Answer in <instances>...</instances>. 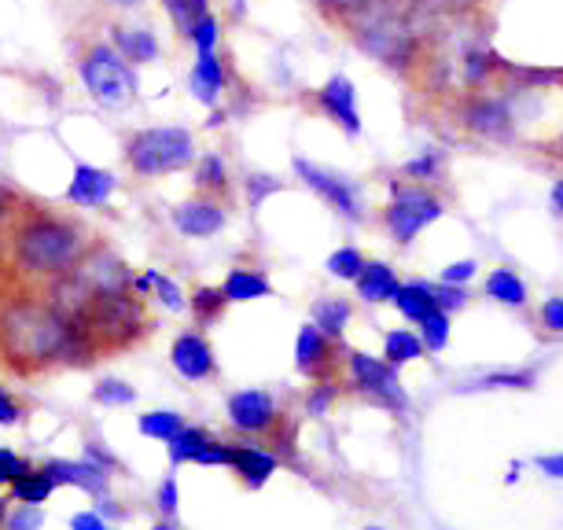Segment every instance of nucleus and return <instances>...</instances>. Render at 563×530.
I'll use <instances>...</instances> for the list:
<instances>
[{
  "label": "nucleus",
  "instance_id": "1",
  "mask_svg": "<svg viewBox=\"0 0 563 530\" xmlns=\"http://www.w3.org/2000/svg\"><path fill=\"white\" fill-rule=\"evenodd\" d=\"M0 365L19 376L45 373L48 365H85L70 317L48 295L0 299Z\"/></svg>",
  "mask_w": 563,
  "mask_h": 530
},
{
  "label": "nucleus",
  "instance_id": "2",
  "mask_svg": "<svg viewBox=\"0 0 563 530\" xmlns=\"http://www.w3.org/2000/svg\"><path fill=\"white\" fill-rule=\"evenodd\" d=\"M12 225V262L19 273L34 280H56L81 258V229L67 218L41 210H15Z\"/></svg>",
  "mask_w": 563,
  "mask_h": 530
},
{
  "label": "nucleus",
  "instance_id": "3",
  "mask_svg": "<svg viewBox=\"0 0 563 530\" xmlns=\"http://www.w3.org/2000/svg\"><path fill=\"white\" fill-rule=\"evenodd\" d=\"M125 163L141 177H163L196 163V141L188 130L177 125H158V130H141L125 144Z\"/></svg>",
  "mask_w": 563,
  "mask_h": 530
},
{
  "label": "nucleus",
  "instance_id": "4",
  "mask_svg": "<svg viewBox=\"0 0 563 530\" xmlns=\"http://www.w3.org/2000/svg\"><path fill=\"white\" fill-rule=\"evenodd\" d=\"M78 70H81L85 89L100 103H108V108H125V103L136 100V78L119 48L89 45L78 63Z\"/></svg>",
  "mask_w": 563,
  "mask_h": 530
},
{
  "label": "nucleus",
  "instance_id": "5",
  "mask_svg": "<svg viewBox=\"0 0 563 530\" xmlns=\"http://www.w3.org/2000/svg\"><path fill=\"white\" fill-rule=\"evenodd\" d=\"M434 218H442V203L423 192V188H406V192H398L395 203L387 210V225L395 232L398 243H409L423 225H431Z\"/></svg>",
  "mask_w": 563,
  "mask_h": 530
},
{
  "label": "nucleus",
  "instance_id": "6",
  "mask_svg": "<svg viewBox=\"0 0 563 530\" xmlns=\"http://www.w3.org/2000/svg\"><path fill=\"white\" fill-rule=\"evenodd\" d=\"M350 373H354V384L365 390V395L387 401V406H395V409L406 406L398 365L379 362V357H368V354H361V350H354V354H350Z\"/></svg>",
  "mask_w": 563,
  "mask_h": 530
},
{
  "label": "nucleus",
  "instance_id": "7",
  "mask_svg": "<svg viewBox=\"0 0 563 530\" xmlns=\"http://www.w3.org/2000/svg\"><path fill=\"white\" fill-rule=\"evenodd\" d=\"M174 225L180 236H192V240H207L214 236V232L225 225V210L214 196L199 192L196 199H188V203H180L174 210Z\"/></svg>",
  "mask_w": 563,
  "mask_h": 530
},
{
  "label": "nucleus",
  "instance_id": "8",
  "mask_svg": "<svg viewBox=\"0 0 563 530\" xmlns=\"http://www.w3.org/2000/svg\"><path fill=\"white\" fill-rule=\"evenodd\" d=\"M229 423L247 434L269 431L276 423V401L265 390H240L229 398Z\"/></svg>",
  "mask_w": 563,
  "mask_h": 530
},
{
  "label": "nucleus",
  "instance_id": "9",
  "mask_svg": "<svg viewBox=\"0 0 563 530\" xmlns=\"http://www.w3.org/2000/svg\"><path fill=\"white\" fill-rule=\"evenodd\" d=\"M169 362L185 379H210L214 376V350L199 332H185L174 339V350H169Z\"/></svg>",
  "mask_w": 563,
  "mask_h": 530
},
{
  "label": "nucleus",
  "instance_id": "10",
  "mask_svg": "<svg viewBox=\"0 0 563 530\" xmlns=\"http://www.w3.org/2000/svg\"><path fill=\"white\" fill-rule=\"evenodd\" d=\"M295 174L302 177L306 185L313 188V192H321L328 203H332L335 210H343L346 218H357L361 210H357V196H354V188H350L343 177H335V174H328V169L321 166H313V163H306V158H295Z\"/></svg>",
  "mask_w": 563,
  "mask_h": 530
},
{
  "label": "nucleus",
  "instance_id": "11",
  "mask_svg": "<svg viewBox=\"0 0 563 530\" xmlns=\"http://www.w3.org/2000/svg\"><path fill=\"white\" fill-rule=\"evenodd\" d=\"M114 192V174L100 166H78L74 181L67 188V199L74 207H103Z\"/></svg>",
  "mask_w": 563,
  "mask_h": 530
},
{
  "label": "nucleus",
  "instance_id": "12",
  "mask_svg": "<svg viewBox=\"0 0 563 530\" xmlns=\"http://www.w3.org/2000/svg\"><path fill=\"white\" fill-rule=\"evenodd\" d=\"M48 479L56 486H78V490H89V494H100L108 486V472L92 461H48L45 464Z\"/></svg>",
  "mask_w": 563,
  "mask_h": 530
},
{
  "label": "nucleus",
  "instance_id": "13",
  "mask_svg": "<svg viewBox=\"0 0 563 530\" xmlns=\"http://www.w3.org/2000/svg\"><path fill=\"white\" fill-rule=\"evenodd\" d=\"M321 108L324 114H332V119L343 125L346 133H357L361 130V119H357V97H354V85L346 78H332L321 89Z\"/></svg>",
  "mask_w": 563,
  "mask_h": 530
},
{
  "label": "nucleus",
  "instance_id": "14",
  "mask_svg": "<svg viewBox=\"0 0 563 530\" xmlns=\"http://www.w3.org/2000/svg\"><path fill=\"white\" fill-rule=\"evenodd\" d=\"M229 450H232L229 468H236V475L251 486V490H258V486L276 472V457H273V453H265L258 446H229Z\"/></svg>",
  "mask_w": 563,
  "mask_h": 530
},
{
  "label": "nucleus",
  "instance_id": "15",
  "mask_svg": "<svg viewBox=\"0 0 563 530\" xmlns=\"http://www.w3.org/2000/svg\"><path fill=\"white\" fill-rule=\"evenodd\" d=\"M188 85H192L196 100H203V103H218L221 89H225V70H221L218 52H203V56H199L196 70L188 74Z\"/></svg>",
  "mask_w": 563,
  "mask_h": 530
},
{
  "label": "nucleus",
  "instance_id": "16",
  "mask_svg": "<svg viewBox=\"0 0 563 530\" xmlns=\"http://www.w3.org/2000/svg\"><path fill=\"white\" fill-rule=\"evenodd\" d=\"M357 291H361V299H368V302L395 299V291H398L395 269L384 265V262H365V265H361V273H357Z\"/></svg>",
  "mask_w": 563,
  "mask_h": 530
},
{
  "label": "nucleus",
  "instance_id": "17",
  "mask_svg": "<svg viewBox=\"0 0 563 530\" xmlns=\"http://www.w3.org/2000/svg\"><path fill=\"white\" fill-rule=\"evenodd\" d=\"M295 357L306 376H317L328 362V335L317 324H302L299 343H295Z\"/></svg>",
  "mask_w": 563,
  "mask_h": 530
},
{
  "label": "nucleus",
  "instance_id": "18",
  "mask_svg": "<svg viewBox=\"0 0 563 530\" xmlns=\"http://www.w3.org/2000/svg\"><path fill=\"white\" fill-rule=\"evenodd\" d=\"M221 291H225L229 302H251V299H265V295H269V280L254 269H232L225 284H221Z\"/></svg>",
  "mask_w": 563,
  "mask_h": 530
},
{
  "label": "nucleus",
  "instance_id": "19",
  "mask_svg": "<svg viewBox=\"0 0 563 530\" xmlns=\"http://www.w3.org/2000/svg\"><path fill=\"white\" fill-rule=\"evenodd\" d=\"M395 302H398V310L412 317V321H423L431 310H434V295H431V284H423V280H412V284H398V291H395Z\"/></svg>",
  "mask_w": 563,
  "mask_h": 530
},
{
  "label": "nucleus",
  "instance_id": "20",
  "mask_svg": "<svg viewBox=\"0 0 563 530\" xmlns=\"http://www.w3.org/2000/svg\"><path fill=\"white\" fill-rule=\"evenodd\" d=\"M225 306H229L225 291H221V288H210V284H203V288H196V291H192V299H188V310H192L196 324H214V321H221Z\"/></svg>",
  "mask_w": 563,
  "mask_h": 530
},
{
  "label": "nucleus",
  "instance_id": "21",
  "mask_svg": "<svg viewBox=\"0 0 563 530\" xmlns=\"http://www.w3.org/2000/svg\"><path fill=\"white\" fill-rule=\"evenodd\" d=\"M207 442H214V434H210V431H203V428H180L174 439H169V461H174V464L196 461V453L203 450Z\"/></svg>",
  "mask_w": 563,
  "mask_h": 530
},
{
  "label": "nucleus",
  "instance_id": "22",
  "mask_svg": "<svg viewBox=\"0 0 563 530\" xmlns=\"http://www.w3.org/2000/svg\"><path fill=\"white\" fill-rule=\"evenodd\" d=\"M486 295L497 299V302H508V306H523L527 302L523 280H519L512 269H494L490 280H486Z\"/></svg>",
  "mask_w": 563,
  "mask_h": 530
},
{
  "label": "nucleus",
  "instance_id": "23",
  "mask_svg": "<svg viewBox=\"0 0 563 530\" xmlns=\"http://www.w3.org/2000/svg\"><path fill=\"white\" fill-rule=\"evenodd\" d=\"M350 321V306L343 299H321L313 306V324L321 328L328 339H339Z\"/></svg>",
  "mask_w": 563,
  "mask_h": 530
},
{
  "label": "nucleus",
  "instance_id": "24",
  "mask_svg": "<svg viewBox=\"0 0 563 530\" xmlns=\"http://www.w3.org/2000/svg\"><path fill=\"white\" fill-rule=\"evenodd\" d=\"M52 490H56V483L48 479L45 468H41V472L34 468V472L19 475V479L12 483V497H15V501H23V505H41Z\"/></svg>",
  "mask_w": 563,
  "mask_h": 530
},
{
  "label": "nucleus",
  "instance_id": "25",
  "mask_svg": "<svg viewBox=\"0 0 563 530\" xmlns=\"http://www.w3.org/2000/svg\"><path fill=\"white\" fill-rule=\"evenodd\" d=\"M114 41H119L122 56H130V63H147L158 56V41L144 30H114Z\"/></svg>",
  "mask_w": 563,
  "mask_h": 530
},
{
  "label": "nucleus",
  "instance_id": "26",
  "mask_svg": "<svg viewBox=\"0 0 563 530\" xmlns=\"http://www.w3.org/2000/svg\"><path fill=\"white\" fill-rule=\"evenodd\" d=\"M225 181H229V174H225V163H221L218 155L199 158V169H196V188H199V192L218 196V192H225V188H229Z\"/></svg>",
  "mask_w": 563,
  "mask_h": 530
},
{
  "label": "nucleus",
  "instance_id": "27",
  "mask_svg": "<svg viewBox=\"0 0 563 530\" xmlns=\"http://www.w3.org/2000/svg\"><path fill=\"white\" fill-rule=\"evenodd\" d=\"M180 428H185V420H180L177 412H144L141 417V434L158 442H169Z\"/></svg>",
  "mask_w": 563,
  "mask_h": 530
},
{
  "label": "nucleus",
  "instance_id": "28",
  "mask_svg": "<svg viewBox=\"0 0 563 530\" xmlns=\"http://www.w3.org/2000/svg\"><path fill=\"white\" fill-rule=\"evenodd\" d=\"M420 332H423V339H420L423 346H428V350H442L445 339H450V313L434 306V310L420 321Z\"/></svg>",
  "mask_w": 563,
  "mask_h": 530
},
{
  "label": "nucleus",
  "instance_id": "29",
  "mask_svg": "<svg viewBox=\"0 0 563 530\" xmlns=\"http://www.w3.org/2000/svg\"><path fill=\"white\" fill-rule=\"evenodd\" d=\"M420 350H423V343L412 332H390L387 335V362L390 365H406V362H412V357H420Z\"/></svg>",
  "mask_w": 563,
  "mask_h": 530
},
{
  "label": "nucleus",
  "instance_id": "30",
  "mask_svg": "<svg viewBox=\"0 0 563 530\" xmlns=\"http://www.w3.org/2000/svg\"><path fill=\"white\" fill-rule=\"evenodd\" d=\"M163 4H166L169 19H174V23L180 26V34L188 37V30H192L196 19L207 12L210 0H163Z\"/></svg>",
  "mask_w": 563,
  "mask_h": 530
},
{
  "label": "nucleus",
  "instance_id": "31",
  "mask_svg": "<svg viewBox=\"0 0 563 530\" xmlns=\"http://www.w3.org/2000/svg\"><path fill=\"white\" fill-rule=\"evenodd\" d=\"M188 41L199 48V56H203V52H214L218 48V19L210 12H203L192 23V30H188Z\"/></svg>",
  "mask_w": 563,
  "mask_h": 530
},
{
  "label": "nucleus",
  "instance_id": "32",
  "mask_svg": "<svg viewBox=\"0 0 563 530\" xmlns=\"http://www.w3.org/2000/svg\"><path fill=\"white\" fill-rule=\"evenodd\" d=\"M92 398H97L100 406H130L136 398V390L130 384H122V379H100L97 390H92Z\"/></svg>",
  "mask_w": 563,
  "mask_h": 530
},
{
  "label": "nucleus",
  "instance_id": "33",
  "mask_svg": "<svg viewBox=\"0 0 563 530\" xmlns=\"http://www.w3.org/2000/svg\"><path fill=\"white\" fill-rule=\"evenodd\" d=\"M361 265H365V258H361L354 247H343V251H335L332 258H328V273L339 277V280H357Z\"/></svg>",
  "mask_w": 563,
  "mask_h": 530
},
{
  "label": "nucleus",
  "instance_id": "34",
  "mask_svg": "<svg viewBox=\"0 0 563 530\" xmlns=\"http://www.w3.org/2000/svg\"><path fill=\"white\" fill-rule=\"evenodd\" d=\"M152 288H155V295H158V302L166 306V310H185V295H180V288L169 277H163L158 269H152Z\"/></svg>",
  "mask_w": 563,
  "mask_h": 530
},
{
  "label": "nucleus",
  "instance_id": "35",
  "mask_svg": "<svg viewBox=\"0 0 563 530\" xmlns=\"http://www.w3.org/2000/svg\"><path fill=\"white\" fill-rule=\"evenodd\" d=\"M26 472H34V464L23 461L19 453L0 446V486H12L19 475H26Z\"/></svg>",
  "mask_w": 563,
  "mask_h": 530
},
{
  "label": "nucleus",
  "instance_id": "36",
  "mask_svg": "<svg viewBox=\"0 0 563 530\" xmlns=\"http://www.w3.org/2000/svg\"><path fill=\"white\" fill-rule=\"evenodd\" d=\"M23 412H26L23 401H19L12 390L0 387V423H4V428H15V423H23Z\"/></svg>",
  "mask_w": 563,
  "mask_h": 530
},
{
  "label": "nucleus",
  "instance_id": "37",
  "mask_svg": "<svg viewBox=\"0 0 563 530\" xmlns=\"http://www.w3.org/2000/svg\"><path fill=\"white\" fill-rule=\"evenodd\" d=\"M431 295H434V306H439V310H464V302H467V295L461 291V288H453V284H445L442 280V288H431Z\"/></svg>",
  "mask_w": 563,
  "mask_h": 530
},
{
  "label": "nucleus",
  "instance_id": "38",
  "mask_svg": "<svg viewBox=\"0 0 563 530\" xmlns=\"http://www.w3.org/2000/svg\"><path fill=\"white\" fill-rule=\"evenodd\" d=\"M541 317H545V324L552 332H563V299H549L541 306Z\"/></svg>",
  "mask_w": 563,
  "mask_h": 530
},
{
  "label": "nucleus",
  "instance_id": "39",
  "mask_svg": "<svg viewBox=\"0 0 563 530\" xmlns=\"http://www.w3.org/2000/svg\"><path fill=\"white\" fill-rule=\"evenodd\" d=\"M472 273H475V262H453L450 269L442 273V280L445 284H464V280H472Z\"/></svg>",
  "mask_w": 563,
  "mask_h": 530
},
{
  "label": "nucleus",
  "instance_id": "40",
  "mask_svg": "<svg viewBox=\"0 0 563 530\" xmlns=\"http://www.w3.org/2000/svg\"><path fill=\"white\" fill-rule=\"evenodd\" d=\"M177 505H180L177 483H174V479H166L163 486H158V508H163V512H177Z\"/></svg>",
  "mask_w": 563,
  "mask_h": 530
},
{
  "label": "nucleus",
  "instance_id": "41",
  "mask_svg": "<svg viewBox=\"0 0 563 530\" xmlns=\"http://www.w3.org/2000/svg\"><path fill=\"white\" fill-rule=\"evenodd\" d=\"M247 185H251V203H254V207L262 203V199H265V192H276V188H280V185L273 181V177H251Z\"/></svg>",
  "mask_w": 563,
  "mask_h": 530
},
{
  "label": "nucleus",
  "instance_id": "42",
  "mask_svg": "<svg viewBox=\"0 0 563 530\" xmlns=\"http://www.w3.org/2000/svg\"><path fill=\"white\" fill-rule=\"evenodd\" d=\"M70 527H78V530H103L108 523H103V516H89V512H85V516H74Z\"/></svg>",
  "mask_w": 563,
  "mask_h": 530
},
{
  "label": "nucleus",
  "instance_id": "43",
  "mask_svg": "<svg viewBox=\"0 0 563 530\" xmlns=\"http://www.w3.org/2000/svg\"><path fill=\"white\" fill-rule=\"evenodd\" d=\"M538 468L545 475H552V479H563V457H541Z\"/></svg>",
  "mask_w": 563,
  "mask_h": 530
},
{
  "label": "nucleus",
  "instance_id": "44",
  "mask_svg": "<svg viewBox=\"0 0 563 530\" xmlns=\"http://www.w3.org/2000/svg\"><path fill=\"white\" fill-rule=\"evenodd\" d=\"M8 527H41V512H30V516H4Z\"/></svg>",
  "mask_w": 563,
  "mask_h": 530
},
{
  "label": "nucleus",
  "instance_id": "45",
  "mask_svg": "<svg viewBox=\"0 0 563 530\" xmlns=\"http://www.w3.org/2000/svg\"><path fill=\"white\" fill-rule=\"evenodd\" d=\"M434 169V158H417V163H409V174L420 177V174H431Z\"/></svg>",
  "mask_w": 563,
  "mask_h": 530
},
{
  "label": "nucleus",
  "instance_id": "46",
  "mask_svg": "<svg viewBox=\"0 0 563 530\" xmlns=\"http://www.w3.org/2000/svg\"><path fill=\"white\" fill-rule=\"evenodd\" d=\"M552 199H556V207L563 210V181H560L556 188H552Z\"/></svg>",
  "mask_w": 563,
  "mask_h": 530
},
{
  "label": "nucleus",
  "instance_id": "47",
  "mask_svg": "<svg viewBox=\"0 0 563 530\" xmlns=\"http://www.w3.org/2000/svg\"><path fill=\"white\" fill-rule=\"evenodd\" d=\"M111 4H114V8H133L136 0H111Z\"/></svg>",
  "mask_w": 563,
  "mask_h": 530
},
{
  "label": "nucleus",
  "instance_id": "48",
  "mask_svg": "<svg viewBox=\"0 0 563 530\" xmlns=\"http://www.w3.org/2000/svg\"><path fill=\"white\" fill-rule=\"evenodd\" d=\"M335 4H343V8H354V4H365V0H335Z\"/></svg>",
  "mask_w": 563,
  "mask_h": 530
}]
</instances>
